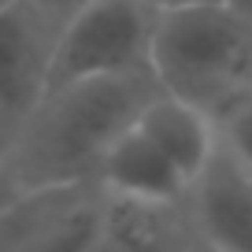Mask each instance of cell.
Segmentation results:
<instances>
[{
  "label": "cell",
  "mask_w": 252,
  "mask_h": 252,
  "mask_svg": "<svg viewBox=\"0 0 252 252\" xmlns=\"http://www.w3.org/2000/svg\"><path fill=\"white\" fill-rule=\"evenodd\" d=\"M56 33L60 26L30 0L0 8V152L45 96Z\"/></svg>",
  "instance_id": "obj_4"
},
{
  "label": "cell",
  "mask_w": 252,
  "mask_h": 252,
  "mask_svg": "<svg viewBox=\"0 0 252 252\" xmlns=\"http://www.w3.org/2000/svg\"><path fill=\"white\" fill-rule=\"evenodd\" d=\"M30 4H33L37 11H45V15L52 19L56 26H63V23H67V19H71L78 8H86L89 0H30Z\"/></svg>",
  "instance_id": "obj_11"
},
{
  "label": "cell",
  "mask_w": 252,
  "mask_h": 252,
  "mask_svg": "<svg viewBox=\"0 0 252 252\" xmlns=\"http://www.w3.org/2000/svg\"><path fill=\"white\" fill-rule=\"evenodd\" d=\"M8 4H15V0H0V8H8Z\"/></svg>",
  "instance_id": "obj_16"
},
{
  "label": "cell",
  "mask_w": 252,
  "mask_h": 252,
  "mask_svg": "<svg viewBox=\"0 0 252 252\" xmlns=\"http://www.w3.org/2000/svg\"><path fill=\"white\" fill-rule=\"evenodd\" d=\"M137 126L186 174L189 186L200 178V171L212 163L215 149H219V119L212 111L197 108V104L167 93V89H156L145 100L141 115H137Z\"/></svg>",
  "instance_id": "obj_8"
},
{
  "label": "cell",
  "mask_w": 252,
  "mask_h": 252,
  "mask_svg": "<svg viewBox=\"0 0 252 252\" xmlns=\"http://www.w3.org/2000/svg\"><path fill=\"white\" fill-rule=\"evenodd\" d=\"M152 11H171V8H189V4H215V0H145Z\"/></svg>",
  "instance_id": "obj_12"
},
{
  "label": "cell",
  "mask_w": 252,
  "mask_h": 252,
  "mask_svg": "<svg viewBox=\"0 0 252 252\" xmlns=\"http://www.w3.org/2000/svg\"><path fill=\"white\" fill-rule=\"evenodd\" d=\"M189 252H219V249H212V245H208L204 237H197V230H193V245H189Z\"/></svg>",
  "instance_id": "obj_14"
},
{
  "label": "cell",
  "mask_w": 252,
  "mask_h": 252,
  "mask_svg": "<svg viewBox=\"0 0 252 252\" xmlns=\"http://www.w3.org/2000/svg\"><path fill=\"white\" fill-rule=\"evenodd\" d=\"M245 67L249 26L222 0L156 11L149 71L159 89L219 119L234 100L249 93Z\"/></svg>",
  "instance_id": "obj_2"
},
{
  "label": "cell",
  "mask_w": 252,
  "mask_h": 252,
  "mask_svg": "<svg viewBox=\"0 0 252 252\" xmlns=\"http://www.w3.org/2000/svg\"><path fill=\"white\" fill-rule=\"evenodd\" d=\"M96 186L108 197L145 200V204H186L189 197L186 174L156 149V141L137 126V119L104 152L100 171H96Z\"/></svg>",
  "instance_id": "obj_7"
},
{
  "label": "cell",
  "mask_w": 252,
  "mask_h": 252,
  "mask_svg": "<svg viewBox=\"0 0 252 252\" xmlns=\"http://www.w3.org/2000/svg\"><path fill=\"white\" fill-rule=\"evenodd\" d=\"M219 145L252 174V96L249 93L219 115Z\"/></svg>",
  "instance_id": "obj_10"
},
{
  "label": "cell",
  "mask_w": 252,
  "mask_h": 252,
  "mask_svg": "<svg viewBox=\"0 0 252 252\" xmlns=\"http://www.w3.org/2000/svg\"><path fill=\"white\" fill-rule=\"evenodd\" d=\"M159 86L152 71L48 89L4 149L0 159L4 204L96 182L104 152L115 145L123 130L134 126L145 100Z\"/></svg>",
  "instance_id": "obj_1"
},
{
  "label": "cell",
  "mask_w": 252,
  "mask_h": 252,
  "mask_svg": "<svg viewBox=\"0 0 252 252\" xmlns=\"http://www.w3.org/2000/svg\"><path fill=\"white\" fill-rule=\"evenodd\" d=\"M0 156H4V152H0ZM0 204H4V193H0Z\"/></svg>",
  "instance_id": "obj_17"
},
{
  "label": "cell",
  "mask_w": 252,
  "mask_h": 252,
  "mask_svg": "<svg viewBox=\"0 0 252 252\" xmlns=\"http://www.w3.org/2000/svg\"><path fill=\"white\" fill-rule=\"evenodd\" d=\"M186 212L197 237H204L212 249L252 252V174L222 145L189 186Z\"/></svg>",
  "instance_id": "obj_6"
},
{
  "label": "cell",
  "mask_w": 252,
  "mask_h": 252,
  "mask_svg": "<svg viewBox=\"0 0 252 252\" xmlns=\"http://www.w3.org/2000/svg\"><path fill=\"white\" fill-rule=\"evenodd\" d=\"M245 86H249V96H252V30H249V67H245Z\"/></svg>",
  "instance_id": "obj_15"
},
{
  "label": "cell",
  "mask_w": 252,
  "mask_h": 252,
  "mask_svg": "<svg viewBox=\"0 0 252 252\" xmlns=\"http://www.w3.org/2000/svg\"><path fill=\"white\" fill-rule=\"evenodd\" d=\"M193 222L186 204H145L104 193L96 252H189Z\"/></svg>",
  "instance_id": "obj_9"
},
{
  "label": "cell",
  "mask_w": 252,
  "mask_h": 252,
  "mask_svg": "<svg viewBox=\"0 0 252 252\" xmlns=\"http://www.w3.org/2000/svg\"><path fill=\"white\" fill-rule=\"evenodd\" d=\"M222 4H226V8H230V11H234V15L252 30V0H222Z\"/></svg>",
  "instance_id": "obj_13"
},
{
  "label": "cell",
  "mask_w": 252,
  "mask_h": 252,
  "mask_svg": "<svg viewBox=\"0 0 252 252\" xmlns=\"http://www.w3.org/2000/svg\"><path fill=\"white\" fill-rule=\"evenodd\" d=\"M152 26L156 11L145 0H89L56 33L48 89L149 71Z\"/></svg>",
  "instance_id": "obj_3"
},
{
  "label": "cell",
  "mask_w": 252,
  "mask_h": 252,
  "mask_svg": "<svg viewBox=\"0 0 252 252\" xmlns=\"http://www.w3.org/2000/svg\"><path fill=\"white\" fill-rule=\"evenodd\" d=\"M0 212H15L26 219V226L15 230L11 252H96L104 189L96 182L71 186L56 189V193L11 200Z\"/></svg>",
  "instance_id": "obj_5"
}]
</instances>
